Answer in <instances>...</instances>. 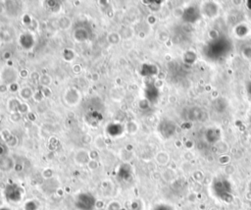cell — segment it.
<instances>
[{"instance_id": "3957f363", "label": "cell", "mask_w": 251, "mask_h": 210, "mask_svg": "<svg viewBox=\"0 0 251 210\" xmlns=\"http://www.w3.org/2000/svg\"><path fill=\"white\" fill-rule=\"evenodd\" d=\"M88 167H89V169L94 170L98 167V163L96 162L95 160H91V161H89V163H88Z\"/></svg>"}, {"instance_id": "6da1fadb", "label": "cell", "mask_w": 251, "mask_h": 210, "mask_svg": "<svg viewBox=\"0 0 251 210\" xmlns=\"http://www.w3.org/2000/svg\"><path fill=\"white\" fill-rule=\"evenodd\" d=\"M157 161L160 164H166L168 162V155L166 153H159L157 156Z\"/></svg>"}, {"instance_id": "7a4b0ae2", "label": "cell", "mask_w": 251, "mask_h": 210, "mask_svg": "<svg viewBox=\"0 0 251 210\" xmlns=\"http://www.w3.org/2000/svg\"><path fill=\"white\" fill-rule=\"evenodd\" d=\"M119 209H120V204L116 201L110 203L109 206H108V210H119Z\"/></svg>"}, {"instance_id": "277c9868", "label": "cell", "mask_w": 251, "mask_h": 210, "mask_svg": "<svg viewBox=\"0 0 251 210\" xmlns=\"http://www.w3.org/2000/svg\"><path fill=\"white\" fill-rule=\"evenodd\" d=\"M226 173H227V174H232V173H234V167L231 165L227 166V167H226Z\"/></svg>"}]
</instances>
